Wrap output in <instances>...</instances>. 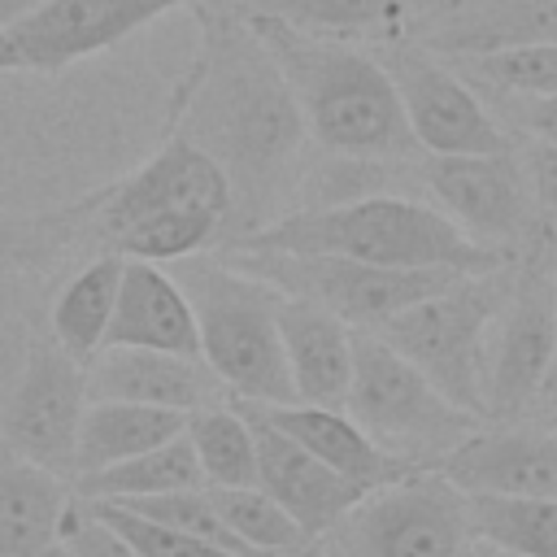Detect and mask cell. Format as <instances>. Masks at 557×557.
I'll list each match as a JSON object with an SVG mask.
<instances>
[{"mask_svg": "<svg viewBox=\"0 0 557 557\" xmlns=\"http://www.w3.org/2000/svg\"><path fill=\"white\" fill-rule=\"evenodd\" d=\"M535 400H544L548 409H557V352H553V366H548V374H544V387H540V396Z\"/></svg>", "mask_w": 557, "mask_h": 557, "instance_id": "ab89813d", "label": "cell"}, {"mask_svg": "<svg viewBox=\"0 0 557 557\" xmlns=\"http://www.w3.org/2000/svg\"><path fill=\"white\" fill-rule=\"evenodd\" d=\"M278 339H283V361H287L296 400L344 409L348 379H352V326L322 305L283 296Z\"/></svg>", "mask_w": 557, "mask_h": 557, "instance_id": "ffe728a7", "label": "cell"}, {"mask_svg": "<svg viewBox=\"0 0 557 557\" xmlns=\"http://www.w3.org/2000/svg\"><path fill=\"white\" fill-rule=\"evenodd\" d=\"M187 440L196 448L200 474L209 487H248L257 483V448H252V426L248 418L231 405H205L187 413Z\"/></svg>", "mask_w": 557, "mask_h": 557, "instance_id": "484cf974", "label": "cell"}, {"mask_svg": "<svg viewBox=\"0 0 557 557\" xmlns=\"http://www.w3.org/2000/svg\"><path fill=\"white\" fill-rule=\"evenodd\" d=\"M117 505L135 509L139 518L165 522V527H174V531H187V535H196V540H209V544H218V548H226V553L261 557V553H252V548L226 527V518H222L218 505L209 500V487H178V492H157V496H126V500H117Z\"/></svg>", "mask_w": 557, "mask_h": 557, "instance_id": "4dcf8cb0", "label": "cell"}, {"mask_svg": "<svg viewBox=\"0 0 557 557\" xmlns=\"http://www.w3.org/2000/svg\"><path fill=\"white\" fill-rule=\"evenodd\" d=\"M104 344L200 357L196 318H191V305H187L178 278L170 270H161L157 261L122 257V278H117V300H113Z\"/></svg>", "mask_w": 557, "mask_h": 557, "instance_id": "ac0fdd59", "label": "cell"}, {"mask_svg": "<svg viewBox=\"0 0 557 557\" xmlns=\"http://www.w3.org/2000/svg\"><path fill=\"white\" fill-rule=\"evenodd\" d=\"M557 352V270L548 261H531L509 278V296L500 309V331L487 348V387L483 400L492 413L527 409Z\"/></svg>", "mask_w": 557, "mask_h": 557, "instance_id": "8fae6325", "label": "cell"}, {"mask_svg": "<svg viewBox=\"0 0 557 557\" xmlns=\"http://www.w3.org/2000/svg\"><path fill=\"white\" fill-rule=\"evenodd\" d=\"M87 409V374L57 339H30L22 374L0 409L4 440L35 466L74 470L78 418Z\"/></svg>", "mask_w": 557, "mask_h": 557, "instance_id": "30bf717a", "label": "cell"}, {"mask_svg": "<svg viewBox=\"0 0 557 557\" xmlns=\"http://www.w3.org/2000/svg\"><path fill=\"white\" fill-rule=\"evenodd\" d=\"M553 270H557V252H553Z\"/></svg>", "mask_w": 557, "mask_h": 557, "instance_id": "b9f144b4", "label": "cell"}, {"mask_svg": "<svg viewBox=\"0 0 557 557\" xmlns=\"http://www.w3.org/2000/svg\"><path fill=\"white\" fill-rule=\"evenodd\" d=\"M509 278L505 270L457 274L444 292L413 300L374 326L383 344H392L405 361H413L453 405L483 413L487 387V326L505 309Z\"/></svg>", "mask_w": 557, "mask_h": 557, "instance_id": "8992f818", "label": "cell"}, {"mask_svg": "<svg viewBox=\"0 0 557 557\" xmlns=\"http://www.w3.org/2000/svg\"><path fill=\"white\" fill-rule=\"evenodd\" d=\"M257 13H270L309 35H379L387 39L392 26L405 17V0H261Z\"/></svg>", "mask_w": 557, "mask_h": 557, "instance_id": "f1b7e54d", "label": "cell"}, {"mask_svg": "<svg viewBox=\"0 0 557 557\" xmlns=\"http://www.w3.org/2000/svg\"><path fill=\"white\" fill-rule=\"evenodd\" d=\"M187 0H44L30 17L9 26L22 70H65L91 52L113 48L139 26L183 9Z\"/></svg>", "mask_w": 557, "mask_h": 557, "instance_id": "4fadbf2b", "label": "cell"}, {"mask_svg": "<svg viewBox=\"0 0 557 557\" xmlns=\"http://www.w3.org/2000/svg\"><path fill=\"white\" fill-rule=\"evenodd\" d=\"M518 104L509 109V117L544 144H557V96H513Z\"/></svg>", "mask_w": 557, "mask_h": 557, "instance_id": "8d00e7d4", "label": "cell"}, {"mask_svg": "<svg viewBox=\"0 0 557 557\" xmlns=\"http://www.w3.org/2000/svg\"><path fill=\"white\" fill-rule=\"evenodd\" d=\"M522 178H527V191H531L535 209L557 226V144L535 139L522 157Z\"/></svg>", "mask_w": 557, "mask_h": 557, "instance_id": "e575fe53", "label": "cell"}, {"mask_svg": "<svg viewBox=\"0 0 557 557\" xmlns=\"http://www.w3.org/2000/svg\"><path fill=\"white\" fill-rule=\"evenodd\" d=\"M222 261L270 283L283 296L322 305L339 322L361 331H374L413 300L444 292L461 274L440 265H370L335 252H270V248H226Z\"/></svg>", "mask_w": 557, "mask_h": 557, "instance_id": "ba28073f", "label": "cell"}, {"mask_svg": "<svg viewBox=\"0 0 557 557\" xmlns=\"http://www.w3.org/2000/svg\"><path fill=\"white\" fill-rule=\"evenodd\" d=\"M426 187L474 244L505 248L531 231V191L522 165L505 152H431Z\"/></svg>", "mask_w": 557, "mask_h": 557, "instance_id": "7c38bea8", "label": "cell"}, {"mask_svg": "<svg viewBox=\"0 0 557 557\" xmlns=\"http://www.w3.org/2000/svg\"><path fill=\"white\" fill-rule=\"evenodd\" d=\"M52 557H135V553H131V544H126L113 527H104V522L91 513V505H87L83 518H74V509H70V518H65V527H61V540L52 544Z\"/></svg>", "mask_w": 557, "mask_h": 557, "instance_id": "836d02e7", "label": "cell"}, {"mask_svg": "<svg viewBox=\"0 0 557 557\" xmlns=\"http://www.w3.org/2000/svg\"><path fill=\"white\" fill-rule=\"evenodd\" d=\"M57 222H30V218L0 213V261L22 257V252H35V248H48L57 239Z\"/></svg>", "mask_w": 557, "mask_h": 557, "instance_id": "d590c367", "label": "cell"}, {"mask_svg": "<svg viewBox=\"0 0 557 557\" xmlns=\"http://www.w3.org/2000/svg\"><path fill=\"white\" fill-rule=\"evenodd\" d=\"M466 70L509 96H557V44H527V48H500L461 57Z\"/></svg>", "mask_w": 557, "mask_h": 557, "instance_id": "1f68e13d", "label": "cell"}, {"mask_svg": "<svg viewBox=\"0 0 557 557\" xmlns=\"http://www.w3.org/2000/svg\"><path fill=\"white\" fill-rule=\"evenodd\" d=\"M231 248L335 252L370 265H440L461 274H487L509 265L505 248L474 244L448 213L400 196H361L344 205L278 213L274 222L239 235Z\"/></svg>", "mask_w": 557, "mask_h": 557, "instance_id": "3957f363", "label": "cell"}, {"mask_svg": "<svg viewBox=\"0 0 557 557\" xmlns=\"http://www.w3.org/2000/svg\"><path fill=\"white\" fill-rule=\"evenodd\" d=\"M379 61L400 96V109L418 148L426 152H505L509 148L496 117L483 109L470 83L440 61V52L392 39Z\"/></svg>", "mask_w": 557, "mask_h": 557, "instance_id": "9c48e42d", "label": "cell"}, {"mask_svg": "<svg viewBox=\"0 0 557 557\" xmlns=\"http://www.w3.org/2000/svg\"><path fill=\"white\" fill-rule=\"evenodd\" d=\"M100 231L109 235L113 226L144 218V213H161V209H205L218 213L222 226L231 218V183L218 170V161L196 148L183 135H170L131 178H122L117 187H109L100 200Z\"/></svg>", "mask_w": 557, "mask_h": 557, "instance_id": "5bb4252c", "label": "cell"}, {"mask_svg": "<svg viewBox=\"0 0 557 557\" xmlns=\"http://www.w3.org/2000/svg\"><path fill=\"white\" fill-rule=\"evenodd\" d=\"M39 4H44V0H0V30L17 26V22H22V17H30Z\"/></svg>", "mask_w": 557, "mask_h": 557, "instance_id": "74e56055", "label": "cell"}, {"mask_svg": "<svg viewBox=\"0 0 557 557\" xmlns=\"http://www.w3.org/2000/svg\"><path fill=\"white\" fill-rule=\"evenodd\" d=\"M209 500L218 505V513L226 518V527L252 553H261V557H270V553H296V548L309 544L300 535V527L292 522V513L270 492H261L257 483H248V487H209Z\"/></svg>", "mask_w": 557, "mask_h": 557, "instance_id": "f546056e", "label": "cell"}, {"mask_svg": "<svg viewBox=\"0 0 557 557\" xmlns=\"http://www.w3.org/2000/svg\"><path fill=\"white\" fill-rule=\"evenodd\" d=\"M87 400H139L161 409H205L222 396V379L200 357L104 344L87 361Z\"/></svg>", "mask_w": 557, "mask_h": 557, "instance_id": "2e32d148", "label": "cell"}, {"mask_svg": "<svg viewBox=\"0 0 557 557\" xmlns=\"http://www.w3.org/2000/svg\"><path fill=\"white\" fill-rule=\"evenodd\" d=\"M178 487H205V474H200L187 431H178L174 440H165L148 453H135L126 461L78 474L83 500H126V496H157V492H178Z\"/></svg>", "mask_w": 557, "mask_h": 557, "instance_id": "d4e9b609", "label": "cell"}, {"mask_svg": "<svg viewBox=\"0 0 557 557\" xmlns=\"http://www.w3.org/2000/svg\"><path fill=\"white\" fill-rule=\"evenodd\" d=\"M70 518V487L35 461L0 466V557H48Z\"/></svg>", "mask_w": 557, "mask_h": 557, "instance_id": "7402d4cb", "label": "cell"}, {"mask_svg": "<svg viewBox=\"0 0 557 557\" xmlns=\"http://www.w3.org/2000/svg\"><path fill=\"white\" fill-rule=\"evenodd\" d=\"M87 505H91V513H96L104 527H113V531L131 544L135 557H239V553H226V548H218V544H209V540H196V535H187V531H174V527H165V522L139 518L135 509H126V505H117V500H87Z\"/></svg>", "mask_w": 557, "mask_h": 557, "instance_id": "d6a6232c", "label": "cell"}, {"mask_svg": "<svg viewBox=\"0 0 557 557\" xmlns=\"http://www.w3.org/2000/svg\"><path fill=\"white\" fill-rule=\"evenodd\" d=\"M440 474L466 496H553L557 500V435L470 431L444 453Z\"/></svg>", "mask_w": 557, "mask_h": 557, "instance_id": "e0dca14e", "label": "cell"}, {"mask_svg": "<svg viewBox=\"0 0 557 557\" xmlns=\"http://www.w3.org/2000/svg\"><path fill=\"white\" fill-rule=\"evenodd\" d=\"M344 409L409 470H422L431 457L444 461L448 448L479 431V413L453 405L413 361L361 326H352V379Z\"/></svg>", "mask_w": 557, "mask_h": 557, "instance_id": "5b68a950", "label": "cell"}, {"mask_svg": "<svg viewBox=\"0 0 557 557\" xmlns=\"http://www.w3.org/2000/svg\"><path fill=\"white\" fill-rule=\"evenodd\" d=\"M191 305L200 357L222 379V387L239 400L287 405L296 400L292 374L278 339V300L270 283L209 257H178L170 270Z\"/></svg>", "mask_w": 557, "mask_h": 557, "instance_id": "277c9868", "label": "cell"}, {"mask_svg": "<svg viewBox=\"0 0 557 557\" xmlns=\"http://www.w3.org/2000/svg\"><path fill=\"white\" fill-rule=\"evenodd\" d=\"M117 278H122V257L104 252L100 261H91L87 270H78L57 305H52V339L78 361L87 366L100 348H104V331L113 318V300H117Z\"/></svg>", "mask_w": 557, "mask_h": 557, "instance_id": "cb8c5ba5", "label": "cell"}, {"mask_svg": "<svg viewBox=\"0 0 557 557\" xmlns=\"http://www.w3.org/2000/svg\"><path fill=\"white\" fill-rule=\"evenodd\" d=\"M248 26L278 61L305 131L339 157H405L413 144L400 96L379 57H366L331 35L296 30L270 13H252Z\"/></svg>", "mask_w": 557, "mask_h": 557, "instance_id": "7a4b0ae2", "label": "cell"}, {"mask_svg": "<svg viewBox=\"0 0 557 557\" xmlns=\"http://www.w3.org/2000/svg\"><path fill=\"white\" fill-rule=\"evenodd\" d=\"M474 540L522 557H557V500L553 496H470Z\"/></svg>", "mask_w": 557, "mask_h": 557, "instance_id": "4316f807", "label": "cell"}, {"mask_svg": "<svg viewBox=\"0 0 557 557\" xmlns=\"http://www.w3.org/2000/svg\"><path fill=\"white\" fill-rule=\"evenodd\" d=\"M466 557H522V553H509V548H496V544H487V540H474V548H470Z\"/></svg>", "mask_w": 557, "mask_h": 557, "instance_id": "60d3db41", "label": "cell"}, {"mask_svg": "<svg viewBox=\"0 0 557 557\" xmlns=\"http://www.w3.org/2000/svg\"><path fill=\"white\" fill-rule=\"evenodd\" d=\"M183 426H187L183 409H161L139 400H87L78 418V440H74V470L87 474V470L126 461L135 453H148L174 440Z\"/></svg>", "mask_w": 557, "mask_h": 557, "instance_id": "603a6c76", "label": "cell"}, {"mask_svg": "<svg viewBox=\"0 0 557 557\" xmlns=\"http://www.w3.org/2000/svg\"><path fill=\"white\" fill-rule=\"evenodd\" d=\"M178 135L205 148L231 183V218L261 226V213L296 183L305 117L252 26L213 22L205 52L174 109ZM226 218V222H231Z\"/></svg>", "mask_w": 557, "mask_h": 557, "instance_id": "6da1fadb", "label": "cell"}, {"mask_svg": "<svg viewBox=\"0 0 557 557\" xmlns=\"http://www.w3.org/2000/svg\"><path fill=\"white\" fill-rule=\"evenodd\" d=\"M527 44H557V0H457L422 35V48L444 57H479Z\"/></svg>", "mask_w": 557, "mask_h": 557, "instance_id": "44dd1931", "label": "cell"}, {"mask_svg": "<svg viewBox=\"0 0 557 557\" xmlns=\"http://www.w3.org/2000/svg\"><path fill=\"white\" fill-rule=\"evenodd\" d=\"M4 70H22V57H17V44L9 39V30H0V74Z\"/></svg>", "mask_w": 557, "mask_h": 557, "instance_id": "f35d334b", "label": "cell"}, {"mask_svg": "<svg viewBox=\"0 0 557 557\" xmlns=\"http://www.w3.org/2000/svg\"><path fill=\"white\" fill-rule=\"evenodd\" d=\"M235 409L248 418L252 426V448H257V487L270 492L292 522L300 527L305 540L326 535L361 496L366 487L335 474L326 461H318L309 448H300L292 435H283L278 426H270L265 418H257L248 405L235 400Z\"/></svg>", "mask_w": 557, "mask_h": 557, "instance_id": "9a60e30c", "label": "cell"}, {"mask_svg": "<svg viewBox=\"0 0 557 557\" xmlns=\"http://www.w3.org/2000/svg\"><path fill=\"white\" fill-rule=\"evenodd\" d=\"M239 400V396H235ZM248 405L257 418H265L270 426H278L283 435H292L300 448H309L318 461H326L335 474L361 483L366 492L409 474L405 461H396L392 453H383L357 422L348 409H331V405H305V400H287V405H265V400H239Z\"/></svg>", "mask_w": 557, "mask_h": 557, "instance_id": "d6986e66", "label": "cell"}, {"mask_svg": "<svg viewBox=\"0 0 557 557\" xmlns=\"http://www.w3.org/2000/svg\"><path fill=\"white\" fill-rule=\"evenodd\" d=\"M222 231V218L218 213H205V209H161V213H144V218H131L122 226H113L104 239L117 257H135V261H178V257H191L200 252L213 235Z\"/></svg>", "mask_w": 557, "mask_h": 557, "instance_id": "83f0119b", "label": "cell"}, {"mask_svg": "<svg viewBox=\"0 0 557 557\" xmlns=\"http://www.w3.org/2000/svg\"><path fill=\"white\" fill-rule=\"evenodd\" d=\"M322 540V557H466L470 496L440 470H409L366 492Z\"/></svg>", "mask_w": 557, "mask_h": 557, "instance_id": "52a82bcc", "label": "cell"}]
</instances>
